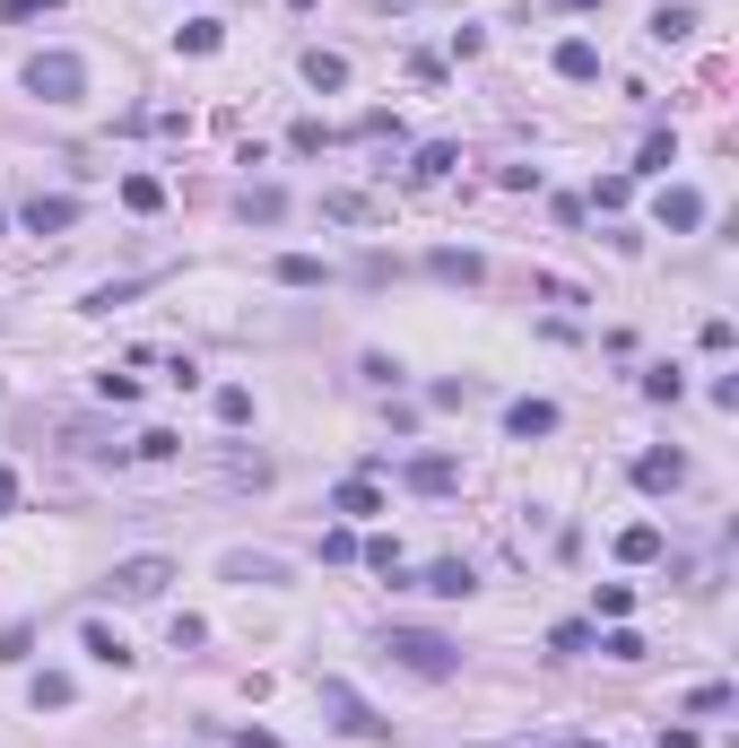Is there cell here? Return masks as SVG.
I'll return each instance as SVG.
<instances>
[{
    "instance_id": "cell-1",
    "label": "cell",
    "mask_w": 739,
    "mask_h": 748,
    "mask_svg": "<svg viewBox=\"0 0 739 748\" xmlns=\"http://www.w3.org/2000/svg\"><path fill=\"white\" fill-rule=\"evenodd\" d=\"M383 653H391L409 679H453V670H462V644L435 635V626H383Z\"/></svg>"
},
{
    "instance_id": "cell-2",
    "label": "cell",
    "mask_w": 739,
    "mask_h": 748,
    "mask_svg": "<svg viewBox=\"0 0 739 748\" xmlns=\"http://www.w3.org/2000/svg\"><path fill=\"white\" fill-rule=\"evenodd\" d=\"M18 79H26V97H44V105H79V97H88V61H79V53H35Z\"/></svg>"
},
{
    "instance_id": "cell-3",
    "label": "cell",
    "mask_w": 739,
    "mask_h": 748,
    "mask_svg": "<svg viewBox=\"0 0 739 748\" xmlns=\"http://www.w3.org/2000/svg\"><path fill=\"white\" fill-rule=\"evenodd\" d=\"M314 696H322V714H331V723H340V732H349V740H383V732H391V723H383V714H374L366 696H357V688H349V679H314Z\"/></svg>"
},
{
    "instance_id": "cell-4",
    "label": "cell",
    "mask_w": 739,
    "mask_h": 748,
    "mask_svg": "<svg viewBox=\"0 0 739 748\" xmlns=\"http://www.w3.org/2000/svg\"><path fill=\"white\" fill-rule=\"evenodd\" d=\"M166 583H174V566H166V557H123V566L105 575V592H114V601H166Z\"/></svg>"
},
{
    "instance_id": "cell-5",
    "label": "cell",
    "mask_w": 739,
    "mask_h": 748,
    "mask_svg": "<svg viewBox=\"0 0 739 748\" xmlns=\"http://www.w3.org/2000/svg\"><path fill=\"white\" fill-rule=\"evenodd\" d=\"M418 592H435V601H470V592H479V566H470V557H435V566L418 575Z\"/></svg>"
},
{
    "instance_id": "cell-6",
    "label": "cell",
    "mask_w": 739,
    "mask_h": 748,
    "mask_svg": "<svg viewBox=\"0 0 739 748\" xmlns=\"http://www.w3.org/2000/svg\"><path fill=\"white\" fill-rule=\"evenodd\" d=\"M70 227H79V201L70 192H35L26 201V236H70Z\"/></svg>"
},
{
    "instance_id": "cell-7",
    "label": "cell",
    "mask_w": 739,
    "mask_h": 748,
    "mask_svg": "<svg viewBox=\"0 0 739 748\" xmlns=\"http://www.w3.org/2000/svg\"><path fill=\"white\" fill-rule=\"evenodd\" d=\"M331 513H340V522H374V513H383V488L357 471V479H340V488H331Z\"/></svg>"
},
{
    "instance_id": "cell-8",
    "label": "cell",
    "mask_w": 739,
    "mask_h": 748,
    "mask_svg": "<svg viewBox=\"0 0 739 748\" xmlns=\"http://www.w3.org/2000/svg\"><path fill=\"white\" fill-rule=\"evenodd\" d=\"M661 227H670V236H696V227H705V192L670 183V192H661Z\"/></svg>"
},
{
    "instance_id": "cell-9",
    "label": "cell",
    "mask_w": 739,
    "mask_h": 748,
    "mask_svg": "<svg viewBox=\"0 0 739 748\" xmlns=\"http://www.w3.org/2000/svg\"><path fill=\"white\" fill-rule=\"evenodd\" d=\"M227 583H287V557H252V548H227V566H218Z\"/></svg>"
},
{
    "instance_id": "cell-10",
    "label": "cell",
    "mask_w": 739,
    "mask_h": 748,
    "mask_svg": "<svg viewBox=\"0 0 739 748\" xmlns=\"http://www.w3.org/2000/svg\"><path fill=\"white\" fill-rule=\"evenodd\" d=\"M400 479H409V488H418V497H444V488H453V479H462V471H453V453H418V462H409V471H400Z\"/></svg>"
},
{
    "instance_id": "cell-11",
    "label": "cell",
    "mask_w": 739,
    "mask_h": 748,
    "mask_svg": "<svg viewBox=\"0 0 739 748\" xmlns=\"http://www.w3.org/2000/svg\"><path fill=\"white\" fill-rule=\"evenodd\" d=\"M635 488H652V497L661 488H687V453H644L635 462Z\"/></svg>"
},
{
    "instance_id": "cell-12",
    "label": "cell",
    "mask_w": 739,
    "mask_h": 748,
    "mask_svg": "<svg viewBox=\"0 0 739 748\" xmlns=\"http://www.w3.org/2000/svg\"><path fill=\"white\" fill-rule=\"evenodd\" d=\"M504 435H522V444H531V435H557V409H548V400H513V409H504Z\"/></svg>"
},
{
    "instance_id": "cell-13",
    "label": "cell",
    "mask_w": 739,
    "mask_h": 748,
    "mask_svg": "<svg viewBox=\"0 0 739 748\" xmlns=\"http://www.w3.org/2000/svg\"><path fill=\"white\" fill-rule=\"evenodd\" d=\"M305 88H322V97L349 88V53H322V44H314V53H305Z\"/></svg>"
},
{
    "instance_id": "cell-14",
    "label": "cell",
    "mask_w": 739,
    "mask_h": 748,
    "mask_svg": "<svg viewBox=\"0 0 739 748\" xmlns=\"http://www.w3.org/2000/svg\"><path fill=\"white\" fill-rule=\"evenodd\" d=\"M557 79H601V44H557Z\"/></svg>"
},
{
    "instance_id": "cell-15",
    "label": "cell",
    "mask_w": 739,
    "mask_h": 748,
    "mask_svg": "<svg viewBox=\"0 0 739 748\" xmlns=\"http://www.w3.org/2000/svg\"><path fill=\"white\" fill-rule=\"evenodd\" d=\"M617 557H626V566H652V557H661V531H652V522H626V531H617Z\"/></svg>"
},
{
    "instance_id": "cell-16",
    "label": "cell",
    "mask_w": 739,
    "mask_h": 748,
    "mask_svg": "<svg viewBox=\"0 0 739 748\" xmlns=\"http://www.w3.org/2000/svg\"><path fill=\"white\" fill-rule=\"evenodd\" d=\"M322 218H331V227H366L374 201H366V192H322Z\"/></svg>"
},
{
    "instance_id": "cell-17",
    "label": "cell",
    "mask_w": 739,
    "mask_h": 748,
    "mask_svg": "<svg viewBox=\"0 0 739 748\" xmlns=\"http://www.w3.org/2000/svg\"><path fill=\"white\" fill-rule=\"evenodd\" d=\"M245 218H252V227H278V218H287V192H278V183H252V192H245Z\"/></svg>"
},
{
    "instance_id": "cell-18",
    "label": "cell",
    "mask_w": 739,
    "mask_h": 748,
    "mask_svg": "<svg viewBox=\"0 0 739 748\" xmlns=\"http://www.w3.org/2000/svg\"><path fill=\"white\" fill-rule=\"evenodd\" d=\"M331 270L314 261V252H278V287H322Z\"/></svg>"
},
{
    "instance_id": "cell-19",
    "label": "cell",
    "mask_w": 739,
    "mask_h": 748,
    "mask_svg": "<svg viewBox=\"0 0 739 748\" xmlns=\"http://www.w3.org/2000/svg\"><path fill=\"white\" fill-rule=\"evenodd\" d=\"M70 696H79V679H70V670H44V679H35V714H61Z\"/></svg>"
},
{
    "instance_id": "cell-20",
    "label": "cell",
    "mask_w": 739,
    "mask_h": 748,
    "mask_svg": "<svg viewBox=\"0 0 739 748\" xmlns=\"http://www.w3.org/2000/svg\"><path fill=\"white\" fill-rule=\"evenodd\" d=\"M123 209H139V218L166 209V183H157V174H123Z\"/></svg>"
},
{
    "instance_id": "cell-21",
    "label": "cell",
    "mask_w": 739,
    "mask_h": 748,
    "mask_svg": "<svg viewBox=\"0 0 739 748\" xmlns=\"http://www.w3.org/2000/svg\"><path fill=\"white\" fill-rule=\"evenodd\" d=\"M88 653H96L105 670H123V661H130V644H123V635H114L105 619H88Z\"/></svg>"
},
{
    "instance_id": "cell-22",
    "label": "cell",
    "mask_w": 739,
    "mask_h": 748,
    "mask_svg": "<svg viewBox=\"0 0 739 748\" xmlns=\"http://www.w3.org/2000/svg\"><path fill=\"white\" fill-rule=\"evenodd\" d=\"M652 35H661V44H679V35H696V9H687V0H670V9H652Z\"/></svg>"
},
{
    "instance_id": "cell-23",
    "label": "cell",
    "mask_w": 739,
    "mask_h": 748,
    "mask_svg": "<svg viewBox=\"0 0 739 748\" xmlns=\"http://www.w3.org/2000/svg\"><path fill=\"white\" fill-rule=\"evenodd\" d=\"M174 44H183V53H218L227 26H218V18H192V26H174Z\"/></svg>"
},
{
    "instance_id": "cell-24",
    "label": "cell",
    "mask_w": 739,
    "mask_h": 748,
    "mask_svg": "<svg viewBox=\"0 0 739 748\" xmlns=\"http://www.w3.org/2000/svg\"><path fill=\"white\" fill-rule=\"evenodd\" d=\"M427 270H435V279H462V287H470V279H479V252H427Z\"/></svg>"
},
{
    "instance_id": "cell-25",
    "label": "cell",
    "mask_w": 739,
    "mask_h": 748,
    "mask_svg": "<svg viewBox=\"0 0 739 748\" xmlns=\"http://www.w3.org/2000/svg\"><path fill=\"white\" fill-rule=\"evenodd\" d=\"M548 653H566V661H575V653H592V626H583V619L548 626Z\"/></svg>"
},
{
    "instance_id": "cell-26",
    "label": "cell",
    "mask_w": 739,
    "mask_h": 748,
    "mask_svg": "<svg viewBox=\"0 0 739 748\" xmlns=\"http://www.w3.org/2000/svg\"><path fill=\"white\" fill-rule=\"evenodd\" d=\"M670 157H679V139H670V131H652V139H644V166H635V174H670Z\"/></svg>"
},
{
    "instance_id": "cell-27",
    "label": "cell",
    "mask_w": 739,
    "mask_h": 748,
    "mask_svg": "<svg viewBox=\"0 0 739 748\" xmlns=\"http://www.w3.org/2000/svg\"><path fill=\"white\" fill-rule=\"evenodd\" d=\"M409 174H418V183H444V174H453V148H444V139H435V148H418V166H409Z\"/></svg>"
},
{
    "instance_id": "cell-28",
    "label": "cell",
    "mask_w": 739,
    "mask_h": 748,
    "mask_svg": "<svg viewBox=\"0 0 739 748\" xmlns=\"http://www.w3.org/2000/svg\"><path fill=\"white\" fill-rule=\"evenodd\" d=\"M130 453H139V462H174V453H183V435H166V427H148V435L130 444Z\"/></svg>"
},
{
    "instance_id": "cell-29",
    "label": "cell",
    "mask_w": 739,
    "mask_h": 748,
    "mask_svg": "<svg viewBox=\"0 0 739 748\" xmlns=\"http://www.w3.org/2000/svg\"><path fill=\"white\" fill-rule=\"evenodd\" d=\"M592 201H601V209H626V201H635V174H601Z\"/></svg>"
},
{
    "instance_id": "cell-30",
    "label": "cell",
    "mask_w": 739,
    "mask_h": 748,
    "mask_svg": "<svg viewBox=\"0 0 739 748\" xmlns=\"http://www.w3.org/2000/svg\"><path fill=\"white\" fill-rule=\"evenodd\" d=\"M601 653H610V661H644V635H635V626H610Z\"/></svg>"
},
{
    "instance_id": "cell-31",
    "label": "cell",
    "mask_w": 739,
    "mask_h": 748,
    "mask_svg": "<svg viewBox=\"0 0 739 748\" xmlns=\"http://www.w3.org/2000/svg\"><path fill=\"white\" fill-rule=\"evenodd\" d=\"M644 392H652V400H679V392H687V374H679V366H652V374H644Z\"/></svg>"
},
{
    "instance_id": "cell-32",
    "label": "cell",
    "mask_w": 739,
    "mask_h": 748,
    "mask_svg": "<svg viewBox=\"0 0 739 748\" xmlns=\"http://www.w3.org/2000/svg\"><path fill=\"white\" fill-rule=\"evenodd\" d=\"M218 418H227V427H245V418H252V392H245V383H227V392H218Z\"/></svg>"
},
{
    "instance_id": "cell-33",
    "label": "cell",
    "mask_w": 739,
    "mask_h": 748,
    "mask_svg": "<svg viewBox=\"0 0 739 748\" xmlns=\"http://www.w3.org/2000/svg\"><path fill=\"white\" fill-rule=\"evenodd\" d=\"M201 644H209V626H201L192 610H183V619H174V653H201Z\"/></svg>"
},
{
    "instance_id": "cell-34",
    "label": "cell",
    "mask_w": 739,
    "mask_h": 748,
    "mask_svg": "<svg viewBox=\"0 0 739 748\" xmlns=\"http://www.w3.org/2000/svg\"><path fill=\"white\" fill-rule=\"evenodd\" d=\"M635 610V583H601V619H626Z\"/></svg>"
},
{
    "instance_id": "cell-35",
    "label": "cell",
    "mask_w": 739,
    "mask_h": 748,
    "mask_svg": "<svg viewBox=\"0 0 739 748\" xmlns=\"http://www.w3.org/2000/svg\"><path fill=\"white\" fill-rule=\"evenodd\" d=\"M661 748H705V740H696L687 723H661Z\"/></svg>"
},
{
    "instance_id": "cell-36",
    "label": "cell",
    "mask_w": 739,
    "mask_h": 748,
    "mask_svg": "<svg viewBox=\"0 0 739 748\" xmlns=\"http://www.w3.org/2000/svg\"><path fill=\"white\" fill-rule=\"evenodd\" d=\"M35 9H61V0H0V18H35Z\"/></svg>"
},
{
    "instance_id": "cell-37",
    "label": "cell",
    "mask_w": 739,
    "mask_h": 748,
    "mask_svg": "<svg viewBox=\"0 0 739 748\" xmlns=\"http://www.w3.org/2000/svg\"><path fill=\"white\" fill-rule=\"evenodd\" d=\"M236 748H287L278 732H236Z\"/></svg>"
},
{
    "instance_id": "cell-38",
    "label": "cell",
    "mask_w": 739,
    "mask_h": 748,
    "mask_svg": "<svg viewBox=\"0 0 739 748\" xmlns=\"http://www.w3.org/2000/svg\"><path fill=\"white\" fill-rule=\"evenodd\" d=\"M9 505H18V471H0V513H9Z\"/></svg>"
},
{
    "instance_id": "cell-39",
    "label": "cell",
    "mask_w": 739,
    "mask_h": 748,
    "mask_svg": "<svg viewBox=\"0 0 739 748\" xmlns=\"http://www.w3.org/2000/svg\"><path fill=\"white\" fill-rule=\"evenodd\" d=\"M287 9H314V0H287Z\"/></svg>"
},
{
    "instance_id": "cell-40",
    "label": "cell",
    "mask_w": 739,
    "mask_h": 748,
    "mask_svg": "<svg viewBox=\"0 0 739 748\" xmlns=\"http://www.w3.org/2000/svg\"><path fill=\"white\" fill-rule=\"evenodd\" d=\"M583 748H610V740H583Z\"/></svg>"
}]
</instances>
